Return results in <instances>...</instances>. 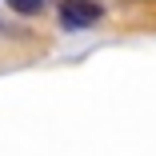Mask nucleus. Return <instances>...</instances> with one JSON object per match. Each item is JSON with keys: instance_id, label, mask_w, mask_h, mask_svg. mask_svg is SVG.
Segmentation results:
<instances>
[{"instance_id": "f257e3e1", "label": "nucleus", "mask_w": 156, "mask_h": 156, "mask_svg": "<svg viewBox=\"0 0 156 156\" xmlns=\"http://www.w3.org/2000/svg\"><path fill=\"white\" fill-rule=\"evenodd\" d=\"M56 12L64 20V28H92L104 20V4L100 0H56Z\"/></svg>"}, {"instance_id": "f03ea898", "label": "nucleus", "mask_w": 156, "mask_h": 156, "mask_svg": "<svg viewBox=\"0 0 156 156\" xmlns=\"http://www.w3.org/2000/svg\"><path fill=\"white\" fill-rule=\"evenodd\" d=\"M8 8L20 12V16H40L48 8V0H8Z\"/></svg>"}]
</instances>
